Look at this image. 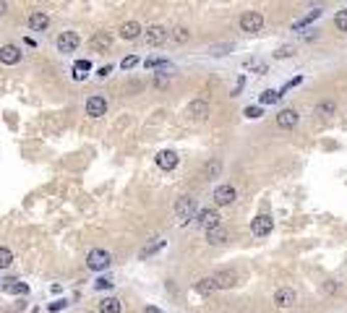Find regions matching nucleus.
I'll return each instance as SVG.
<instances>
[{"label":"nucleus","instance_id":"nucleus-33","mask_svg":"<svg viewBox=\"0 0 347 313\" xmlns=\"http://www.w3.org/2000/svg\"><path fill=\"white\" fill-rule=\"evenodd\" d=\"M110 287H113V279H107V277L97 279V290H110Z\"/></svg>","mask_w":347,"mask_h":313},{"label":"nucleus","instance_id":"nucleus-31","mask_svg":"<svg viewBox=\"0 0 347 313\" xmlns=\"http://www.w3.org/2000/svg\"><path fill=\"white\" fill-rule=\"evenodd\" d=\"M172 39H175V42H188V29H175Z\"/></svg>","mask_w":347,"mask_h":313},{"label":"nucleus","instance_id":"nucleus-6","mask_svg":"<svg viewBox=\"0 0 347 313\" xmlns=\"http://www.w3.org/2000/svg\"><path fill=\"white\" fill-rule=\"evenodd\" d=\"M104 110H107L104 97L94 94V97L86 99V115H89V118H102V115H104Z\"/></svg>","mask_w":347,"mask_h":313},{"label":"nucleus","instance_id":"nucleus-12","mask_svg":"<svg viewBox=\"0 0 347 313\" xmlns=\"http://www.w3.org/2000/svg\"><path fill=\"white\" fill-rule=\"evenodd\" d=\"M47 27H50V16H47V13L34 11V13L29 16V29H32V32H45Z\"/></svg>","mask_w":347,"mask_h":313},{"label":"nucleus","instance_id":"nucleus-34","mask_svg":"<svg viewBox=\"0 0 347 313\" xmlns=\"http://www.w3.org/2000/svg\"><path fill=\"white\" fill-rule=\"evenodd\" d=\"M89 68H92V63H89V60H78L73 71H89Z\"/></svg>","mask_w":347,"mask_h":313},{"label":"nucleus","instance_id":"nucleus-39","mask_svg":"<svg viewBox=\"0 0 347 313\" xmlns=\"http://www.w3.org/2000/svg\"><path fill=\"white\" fill-rule=\"evenodd\" d=\"M89 313H92V310H89Z\"/></svg>","mask_w":347,"mask_h":313},{"label":"nucleus","instance_id":"nucleus-3","mask_svg":"<svg viewBox=\"0 0 347 313\" xmlns=\"http://www.w3.org/2000/svg\"><path fill=\"white\" fill-rule=\"evenodd\" d=\"M78 34L76 32H63V34H58V39H55V44H58V50L60 53H76V47H78Z\"/></svg>","mask_w":347,"mask_h":313},{"label":"nucleus","instance_id":"nucleus-19","mask_svg":"<svg viewBox=\"0 0 347 313\" xmlns=\"http://www.w3.org/2000/svg\"><path fill=\"white\" fill-rule=\"evenodd\" d=\"M214 282H217V287H232L237 282V274L230 272V269H225V272H220V274L214 277Z\"/></svg>","mask_w":347,"mask_h":313},{"label":"nucleus","instance_id":"nucleus-5","mask_svg":"<svg viewBox=\"0 0 347 313\" xmlns=\"http://www.w3.org/2000/svg\"><path fill=\"white\" fill-rule=\"evenodd\" d=\"M110 253L107 251H102V248H97V251H92L89 256H86V264H89V269H107V266H110Z\"/></svg>","mask_w":347,"mask_h":313},{"label":"nucleus","instance_id":"nucleus-32","mask_svg":"<svg viewBox=\"0 0 347 313\" xmlns=\"http://www.w3.org/2000/svg\"><path fill=\"white\" fill-rule=\"evenodd\" d=\"M274 55H277V58H290V55H295V50H292L290 44H287V47H279Z\"/></svg>","mask_w":347,"mask_h":313},{"label":"nucleus","instance_id":"nucleus-22","mask_svg":"<svg viewBox=\"0 0 347 313\" xmlns=\"http://www.w3.org/2000/svg\"><path fill=\"white\" fill-rule=\"evenodd\" d=\"M217 290V282H214V277H204V279H199L196 282V293H204V295H209V293H214Z\"/></svg>","mask_w":347,"mask_h":313},{"label":"nucleus","instance_id":"nucleus-17","mask_svg":"<svg viewBox=\"0 0 347 313\" xmlns=\"http://www.w3.org/2000/svg\"><path fill=\"white\" fill-rule=\"evenodd\" d=\"M165 37H167V34H165V29H162V27H149V29H146V34H144V39L151 44V47L162 44V42H165Z\"/></svg>","mask_w":347,"mask_h":313},{"label":"nucleus","instance_id":"nucleus-29","mask_svg":"<svg viewBox=\"0 0 347 313\" xmlns=\"http://www.w3.org/2000/svg\"><path fill=\"white\" fill-rule=\"evenodd\" d=\"M261 115H264V110H261V107H246V118L256 120V118H261Z\"/></svg>","mask_w":347,"mask_h":313},{"label":"nucleus","instance_id":"nucleus-26","mask_svg":"<svg viewBox=\"0 0 347 313\" xmlns=\"http://www.w3.org/2000/svg\"><path fill=\"white\" fill-rule=\"evenodd\" d=\"M334 110H337L334 102H321V105L316 107V113H318L321 118H329V115H334Z\"/></svg>","mask_w":347,"mask_h":313},{"label":"nucleus","instance_id":"nucleus-10","mask_svg":"<svg viewBox=\"0 0 347 313\" xmlns=\"http://www.w3.org/2000/svg\"><path fill=\"white\" fill-rule=\"evenodd\" d=\"M21 60V50L16 44H6V47H0V63L3 65H16Z\"/></svg>","mask_w":347,"mask_h":313},{"label":"nucleus","instance_id":"nucleus-1","mask_svg":"<svg viewBox=\"0 0 347 313\" xmlns=\"http://www.w3.org/2000/svg\"><path fill=\"white\" fill-rule=\"evenodd\" d=\"M175 214H178V219L183 222H191L193 219V214H196V198H191V196H183V198H178L175 201Z\"/></svg>","mask_w":347,"mask_h":313},{"label":"nucleus","instance_id":"nucleus-24","mask_svg":"<svg viewBox=\"0 0 347 313\" xmlns=\"http://www.w3.org/2000/svg\"><path fill=\"white\" fill-rule=\"evenodd\" d=\"M8 284H6V290H8V293H16V295H26L29 293V287L24 284V282H16L13 284V279H6Z\"/></svg>","mask_w":347,"mask_h":313},{"label":"nucleus","instance_id":"nucleus-4","mask_svg":"<svg viewBox=\"0 0 347 313\" xmlns=\"http://www.w3.org/2000/svg\"><path fill=\"white\" fill-rule=\"evenodd\" d=\"M272 227H274V222H272V217H269V214H258V217L251 222V232H253L256 238L269 235V232H272Z\"/></svg>","mask_w":347,"mask_h":313},{"label":"nucleus","instance_id":"nucleus-9","mask_svg":"<svg viewBox=\"0 0 347 313\" xmlns=\"http://www.w3.org/2000/svg\"><path fill=\"white\" fill-rule=\"evenodd\" d=\"M157 165L162 167V170H175L178 167V154L175 151H172V149H165V151H159L157 154Z\"/></svg>","mask_w":347,"mask_h":313},{"label":"nucleus","instance_id":"nucleus-20","mask_svg":"<svg viewBox=\"0 0 347 313\" xmlns=\"http://www.w3.org/2000/svg\"><path fill=\"white\" fill-rule=\"evenodd\" d=\"M206 240H209L211 245H220V243H225V240H227V230H225L222 225H217V227H211V230H209Z\"/></svg>","mask_w":347,"mask_h":313},{"label":"nucleus","instance_id":"nucleus-30","mask_svg":"<svg viewBox=\"0 0 347 313\" xmlns=\"http://www.w3.org/2000/svg\"><path fill=\"white\" fill-rule=\"evenodd\" d=\"M136 63H139V58H136V55H128V58H123V63H120V68H123V71H128V68H134Z\"/></svg>","mask_w":347,"mask_h":313},{"label":"nucleus","instance_id":"nucleus-23","mask_svg":"<svg viewBox=\"0 0 347 313\" xmlns=\"http://www.w3.org/2000/svg\"><path fill=\"white\" fill-rule=\"evenodd\" d=\"M162 248V240H157V238H151L146 245H144V248H141V253H139V258H146V256H151V253H154V251H159Z\"/></svg>","mask_w":347,"mask_h":313},{"label":"nucleus","instance_id":"nucleus-11","mask_svg":"<svg viewBox=\"0 0 347 313\" xmlns=\"http://www.w3.org/2000/svg\"><path fill=\"white\" fill-rule=\"evenodd\" d=\"M235 188L232 186H220V188H217L214 191V201H217V204H220V206H227V204H232V201H235Z\"/></svg>","mask_w":347,"mask_h":313},{"label":"nucleus","instance_id":"nucleus-36","mask_svg":"<svg viewBox=\"0 0 347 313\" xmlns=\"http://www.w3.org/2000/svg\"><path fill=\"white\" fill-rule=\"evenodd\" d=\"M110 71H113L110 65H104V68H99V73H97V76H102V79H104V76H110Z\"/></svg>","mask_w":347,"mask_h":313},{"label":"nucleus","instance_id":"nucleus-13","mask_svg":"<svg viewBox=\"0 0 347 313\" xmlns=\"http://www.w3.org/2000/svg\"><path fill=\"white\" fill-rule=\"evenodd\" d=\"M110 44H113V37H110V34H97V37L89 39V47H92L94 53H107V50H110Z\"/></svg>","mask_w":347,"mask_h":313},{"label":"nucleus","instance_id":"nucleus-27","mask_svg":"<svg viewBox=\"0 0 347 313\" xmlns=\"http://www.w3.org/2000/svg\"><path fill=\"white\" fill-rule=\"evenodd\" d=\"M334 27H337L339 32H347V8H344V11H337V16H334Z\"/></svg>","mask_w":347,"mask_h":313},{"label":"nucleus","instance_id":"nucleus-18","mask_svg":"<svg viewBox=\"0 0 347 313\" xmlns=\"http://www.w3.org/2000/svg\"><path fill=\"white\" fill-rule=\"evenodd\" d=\"M123 310V303L118 298H104L99 300V313H120Z\"/></svg>","mask_w":347,"mask_h":313},{"label":"nucleus","instance_id":"nucleus-38","mask_svg":"<svg viewBox=\"0 0 347 313\" xmlns=\"http://www.w3.org/2000/svg\"><path fill=\"white\" fill-rule=\"evenodd\" d=\"M6 8H8V6H6V0H0V16L6 13Z\"/></svg>","mask_w":347,"mask_h":313},{"label":"nucleus","instance_id":"nucleus-25","mask_svg":"<svg viewBox=\"0 0 347 313\" xmlns=\"http://www.w3.org/2000/svg\"><path fill=\"white\" fill-rule=\"evenodd\" d=\"M11 261H13V253H11V248H6V245H0V269H8V266H11Z\"/></svg>","mask_w":347,"mask_h":313},{"label":"nucleus","instance_id":"nucleus-16","mask_svg":"<svg viewBox=\"0 0 347 313\" xmlns=\"http://www.w3.org/2000/svg\"><path fill=\"white\" fill-rule=\"evenodd\" d=\"M199 222H201V227L211 230V227L220 225V214H217L214 209H201V212H199Z\"/></svg>","mask_w":347,"mask_h":313},{"label":"nucleus","instance_id":"nucleus-8","mask_svg":"<svg viewBox=\"0 0 347 313\" xmlns=\"http://www.w3.org/2000/svg\"><path fill=\"white\" fill-rule=\"evenodd\" d=\"M188 115H191L193 120H206V118H209V105H206L204 99H193V102L188 105Z\"/></svg>","mask_w":347,"mask_h":313},{"label":"nucleus","instance_id":"nucleus-28","mask_svg":"<svg viewBox=\"0 0 347 313\" xmlns=\"http://www.w3.org/2000/svg\"><path fill=\"white\" fill-rule=\"evenodd\" d=\"M277 102H279V92H274V89H266L261 94V105H277Z\"/></svg>","mask_w":347,"mask_h":313},{"label":"nucleus","instance_id":"nucleus-14","mask_svg":"<svg viewBox=\"0 0 347 313\" xmlns=\"http://www.w3.org/2000/svg\"><path fill=\"white\" fill-rule=\"evenodd\" d=\"M141 32H144V29H141L139 21H125V24L120 27V39H128V42H131V39H136Z\"/></svg>","mask_w":347,"mask_h":313},{"label":"nucleus","instance_id":"nucleus-21","mask_svg":"<svg viewBox=\"0 0 347 313\" xmlns=\"http://www.w3.org/2000/svg\"><path fill=\"white\" fill-rule=\"evenodd\" d=\"M204 175H206V177H220V175H222V162H220V160H209V162L204 165Z\"/></svg>","mask_w":347,"mask_h":313},{"label":"nucleus","instance_id":"nucleus-7","mask_svg":"<svg viewBox=\"0 0 347 313\" xmlns=\"http://www.w3.org/2000/svg\"><path fill=\"white\" fill-rule=\"evenodd\" d=\"M274 303H277V308H292L295 305V293L290 287H279L274 293Z\"/></svg>","mask_w":347,"mask_h":313},{"label":"nucleus","instance_id":"nucleus-15","mask_svg":"<svg viewBox=\"0 0 347 313\" xmlns=\"http://www.w3.org/2000/svg\"><path fill=\"white\" fill-rule=\"evenodd\" d=\"M277 125L279 128H295L298 125V113H295V110H282V113L277 115Z\"/></svg>","mask_w":347,"mask_h":313},{"label":"nucleus","instance_id":"nucleus-35","mask_svg":"<svg viewBox=\"0 0 347 313\" xmlns=\"http://www.w3.org/2000/svg\"><path fill=\"white\" fill-rule=\"evenodd\" d=\"M318 13H321V11H311V13L306 16V21H300V24H298V27H303V24H308V21H313V18H318ZM298 27H295V29H298Z\"/></svg>","mask_w":347,"mask_h":313},{"label":"nucleus","instance_id":"nucleus-37","mask_svg":"<svg viewBox=\"0 0 347 313\" xmlns=\"http://www.w3.org/2000/svg\"><path fill=\"white\" fill-rule=\"evenodd\" d=\"M144 313H162V310H159V308H154V305H149V308H146Z\"/></svg>","mask_w":347,"mask_h":313},{"label":"nucleus","instance_id":"nucleus-2","mask_svg":"<svg viewBox=\"0 0 347 313\" xmlns=\"http://www.w3.org/2000/svg\"><path fill=\"white\" fill-rule=\"evenodd\" d=\"M241 29H243V32H248V34L261 32V29H264V16H261V13H256V11L243 13V18H241Z\"/></svg>","mask_w":347,"mask_h":313}]
</instances>
